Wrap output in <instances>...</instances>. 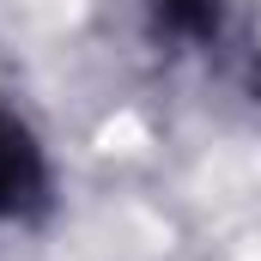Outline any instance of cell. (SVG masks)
I'll return each mask as SVG.
<instances>
[{"label": "cell", "instance_id": "obj_2", "mask_svg": "<svg viewBox=\"0 0 261 261\" xmlns=\"http://www.w3.org/2000/svg\"><path fill=\"white\" fill-rule=\"evenodd\" d=\"M158 43L182 55H213L231 31V0H140Z\"/></svg>", "mask_w": 261, "mask_h": 261}, {"label": "cell", "instance_id": "obj_1", "mask_svg": "<svg viewBox=\"0 0 261 261\" xmlns=\"http://www.w3.org/2000/svg\"><path fill=\"white\" fill-rule=\"evenodd\" d=\"M55 206V170L43 140L12 110H0V225H37Z\"/></svg>", "mask_w": 261, "mask_h": 261}]
</instances>
